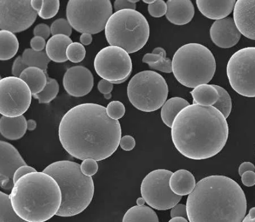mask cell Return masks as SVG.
Masks as SVG:
<instances>
[{
	"label": "cell",
	"mask_w": 255,
	"mask_h": 222,
	"mask_svg": "<svg viewBox=\"0 0 255 222\" xmlns=\"http://www.w3.org/2000/svg\"><path fill=\"white\" fill-rule=\"evenodd\" d=\"M60 142L75 158L105 160L116 152L122 138L121 125L105 106L84 103L64 115L59 127Z\"/></svg>",
	"instance_id": "cell-1"
},
{
	"label": "cell",
	"mask_w": 255,
	"mask_h": 222,
	"mask_svg": "<svg viewBox=\"0 0 255 222\" xmlns=\"http://www.w3.org/2000/svg\"><path fill=\"white\" fill-rule=\"evenodd\" d=\"M228 136L226 119L213 106L191 104L179 112L171 127L176 150L194 160L217 155L225 147Z\"/></svg>",
	"instance_id": "cell-2"
},
{
	"label": "cell",
	"mask_w": 255,
	"mask_h": 222,
	"mask_svg": "<svg viewBox=\"0 0 255 222\" xmlns=\"http://www.w3.org/2000/svg\"><path fill=\"white\" fill-rule=\"evenodd\" d=\"M189 222H243L246 195L240 185L223 176H212L197 183L187 199Z\"/></svg>",
	"instance_id": "cell-3"
},
{
	"label": "cell",
	"mask_w": 255,
	"mask_h": 222,
	"mask_svg": "<svg viewBox=\"0 0 255 222\" xmlns=\"http://www.w3.org/2000/svg\"><path fill=\"white\" fill-rule=\"evenodd\" d=\"M13 210L26 222H45L56 216L62 203L58 183L44 172L20 178L9 195Z\"/></svg>",
	"instance_id": "cell-4"
},
{
	"label": "cell",
	"mask_w": 255,
	"mask_h": 222,
	"mask_svg": "<svg viewBox=\"0 0 255 222\" xmlns=\"http://www.w3.org/2000/svg\"><path fill=\"white\" fill-rule=\"evenodd\" d=\"M43 172L53 177L61 190L62 203L56 216H77L92 203L95 193L93 180L82 173L80 164L69 161H57L46 167Z\"/></svg>",
	"instance_id": "cell-5"
},
{
	"label": "cell",
	"mask_w": 255,
	"mask_h": 222,
	"mask_svg": "<svg viewBox=\"0 0 255 222\" xmlns=\"http://www.w3.org/2000/svg\"><path fill=\"white\" fill-rule=\"evenodd\" d=\"M214 55L207 47L199 43H188L174 54L172 69L174 77L181 85L195 88L207 84L215 74Z\"/></svg>",
	"instance_id": "cell-6"
},
{
	"label": "cell",
	"mask_w": 255,
	"mask_h": 222,
	"mask_svg": "<svg viewBox=\"0 0 255 222\" xmlns=\"http://www.w3.org/2000/svg\"><path fill=\"white\" fill-rule=\"evenodd\" d=\"M107 41L111 46L120 47L128 53L141 49L149 40L150 27L146 18L134 9L114 13L105 28Z\"/></svg>",
	"instance_id": "cell-7"
},
{
	"label": "cell",
	"mask_w": 255,
	"mask_h": 222,
	"mask_svg": "<svg viewBox=\"0 0 255 222\" xmlns=\"http://www.w3.org/2000/svg\"><path fill=\"white\" fill-rule=\"evenodd\" d=\"M128 97L132 106L143 112L158 110L165 104L168 87L165 78L153 70L137 73L130 80Z\"/></svg>",
	"instance_id": "cell-8"
},
{
	"label": "cell",
	"mask_w": 255,
	"mask_h": 222,
	"mask_svg": "<svg viewBox=\"0 0 255 222\" xmlns=\"http://www.w3.org/2000/svg\"><path fill=\"white\" fill-rule=\"evenodd\" d=\"M113 12V5L109 0H70L66 8L70 25L82 33L96 34L105 29Z\"/></svg>",
	"instance_id": "cell-9"
},
{
	"label": "cell",
	"mask_w": 255,
	"mask_h": 222,
	"mask_svg": "<svg viewBox=\"0 0 255 222\" xmlns=\"http://www.w3.org/2000/svg\"><path fill=\"white\" fill-rule=\"evenodd\" d=\"M227 75L231 87L239 95L255 97V47L239 49L231 57Z\"/></svg>",
	"instance_id": "cell-10"
},
{
	"label": "cell",
	"mask_w": 255,
	"mask_h": 222,
	"mask_svg": "<svg viewBox=\"0 0 255 222\" xmlns=\"http://www.w3.org/2000/svg\"><path fill=\"white\" fill-rule=\"evenodd\" d=\"M173 172L157 169L147 174L140 185L142 197L150 207L158 211L172 209L179 203L182 197L174 194L170 187Z\"/></svg>",
	"instance_id": "cell-11"
},
{
	"label": "cell",
	"mask_w": 255,
	"mask_h": 222,
	"mask_svg": "<svg viewBox=\"0 0 255 222\" xmlns=\"http://www.w3.org/2000/svg\"><path fill=\"white\" fill-rule=\"evenodd\" d=\"M94 66L99 76L112 83L126 82L132 69L129 54L124 49L113 46H107L96 54Z\"/></svg>",
	"instance_id": "cell-12"
},
{
	"label": "cell",
	"mask_w": 255,
	"mask_h": 222,
	"mask_svg": "<svg viewBox=\"0 0 255 222\" xmlns=\"http://www.w3.org/2000/svg\"><path fill=\"white\" fill-rule=\"evenodd\" d=\"M0 91V113L2 116H21L29 108L32 93L21 78L14 76L1 78Z\"/></svg>",
	"instance_id": "cell-13"
},
{
	"label": "cell",
	"mask_w": 255,
	"mask_h": 222,
	"mask_svg": "<svg viewBox=\"0 0 255 222\" xmlns=\"http://www.w3.org/2000/svg\"><path fill=\"white\" fill-rule=\"evenodd\" d=\"M38 13L33 9L30 0H1L0 28L12 33L28 29L35 22Z\"/></svg>",
	"instance_id": "cell-14"
},
{
	"label": "cell",
	"mask_w": 255,
	"mask_h": 222,
	"mask_svg": "<svg viewBox=\"0 0 255 222\" xmlns=\"http://www.w3.org/2000/svg\"><path fill=\"white\" fill-rule=\"evenodd\" d=\"M1 171L0 185L4 190H12L14 187L13 177L20 167L27 166L19 151L9 143L1 141Z\"/></svg>",
	"instance_id": "cell-15"
},
{
	"label": "cell",
	"mask_w": 255,
	"mask_h": 222,
	"mask_svg": "<svg viewBox=\"0 0 255 222\" xmlns=\"http://www.w3.org/2000/svg\"><path fill=\"white\" fill-rule=\"evenodd\" d=\"M63 86L70 96L82 97L92 90L93 75L92 72L84 66L70 67L64 75Z\"/></svg>",
	"instance_id": "cell-16"
},
{
	"label": "cell",
	"mask_w": 255,
	"mask_h": 222,
	"mask_svg": "<svg viewBox=\"0 0 255 222\" xmlns=\"http://www.w3.org/2000/svg\"><path fill=\"white\" fill-rule=\"evenodd\" d=\"M210 37L216 45L221 48H230L240 40L241 33L232 17L216 20L210 30Z\"/></svg>",
	"instance_id": "cell-17"
},
{
	"label": "cell",
	"mask_w": 255,
	"mask_h": 222,
	"mask_svg": "<svg viewBox=\"0 0 255 222\" xmlns=\"http://www.w3.org/2000/svg\"><path fill=\"white\" fill-rule=\"evenodd\" d=\"M234 20L241 34L255 40V1H237L234 9Z\"/></svg>",
	"instance_id": "cell-18"
},
{
	"label": "cell",
	"mask_w": 255,
	"mask_h": 222,
	"mask_svg": "<svg viewBox=\"0 0 255 222\" xmlns=\"http://www.w3.org/2000/svg\"><path fill=\"white\" fill-rule=\"evenodd\" d=\"M166 17L176 25H184L191 21L195 14L193 3L190 0H169L166 2Z\"/></svg>",
	"instance_id": "cell-19"
},
{
	"label": "cell",
	"mask_w": 255,
	"mask_h": 222,
	"mask_svg": "<svg viewBox=\"0 0 255 222\" xmlns=\"http://www.w3.org/2000/svg\"><path fill=\"white\" fill-rule=\"evenodd\" d=\"M236 0L228 1H196L198 9L204 16L213 20H220L228 17L234 9Z\"/></svg>",
	"instance_id": "cell-20"
},
{
	"label": "cell",
	"mask_w": 255,
	"mask_h": 222,
	"mask_svg": "<svg viewBox=\"0 0 255 222\" xmlns=\"http://www.w3.org/2000/svg\"><path fill=\"white\" fill-rule=\"evenodd\" d=\"M27 130V121L23 116L17 117L2 116L0 119V132L10 140L22 138Z\"/></svg>",
	"instance_id": "cell-21"
},
{
	"label": "cell",
	"mask_w": 255,
	"mask_h": 222,
	"mask_svg": "<svg viewBox=\"0 0 255 222\" xmlns=\"http://www.w3.org/2000/svg\"><path fill=\"white\" fill-rule=\"evenodd\" d=\"M193 174L187 170L181 169L171 175L170 187L174 194L178 196L189 195L196 186Z\"/></svg>",
	"instance_id": "cell-22"
},
{
	"label": "cell",
	"mask_w": 255,
	"mask_h": 222,
	"mask_svg": "<svg viewBox=\"0 0 255 222\" xmlns=\"http://www.w3.org/2000/svg\"><path fill=\"white\" fill-rule=\"evenodd\" d=\"M72 40L68 36L53 35L49 39L46 46V53L51 61L62 63L67 61L66 51Z\"/></svg>",
	"instance_id": "cell-23"
},
{
	"label": "cell",
	"mask_w": 255,
	"mask_h": 222,
	"mask_svg": "<svg viewBox=\"0 0 255 222\" xmlns=\"http://www.w3.org/2000/svg\"><path fill=\"white\" fill-rule=\"evenodd\" d=\"M48 75L42 69L28 67L20 75V78L29 87L32 96L41 92L45 88Z\"/></svg>",
	"instance_id": "cell-24"
},
{
	"label": "cell",
	"mask_w": 255,
	"mask_h": 222,
	"mask_svg": "<svg viewBox=\"0 0 255 222\" xmlns=\"http://www.w3.org/2000/svg\"><path fill=\"white\" fill-rule=\"evenodd\" d=\"M189 102L183 98L173 97L166 101L161 110V117L166 126L171 128L174 120L184 108L189 106Z\"/></svg>",
	"instance_id": "cell-25"
},
{
	"label": "cell",
	"mask_w": 255,
	"mask_h": 222,
	"mask_svg": "<svg viewBox=\"0 0 255 222\" xmlns=\"http://www.w3.org/2000/svg\"><path fill=\"white\" fill-rule=\"evenodd\" d=\"M190 93L193 98V104L202 106H213L219 99V93L213 85L197 86Z\"/></svg>",
	"instance_id": "cell-26"
},
{
	"label": "cell",
	"mask_w": 255,
	"mask_h": 222,
	"mask_svg": "<svg viewBox=\"0 0 255 222\" xmlns=\"http://www.w3.org/2000/svg\"><path fill=\"white\" fill-rule=\"evenodd\" d=\"M123 222H159L155 212L146 206H135L125 214Z\"/></svg>",
	"instance_id": "cell-27"
},
{
	"label": "cell",
	"mask_w": 255,
	"mask_h": 222,
	"mask_svg": "<svg viewBox=\"0 0 255 222\" xmlns=\"http://www.w3.org/2000/svg\"><path fill=\"white\" fill-rule=\"evenodd\" d=\"M1 41V53L0 59L7 61L11 59L17 54L19 49V43L14 34L7 30H1L0 32Z\"/></svg>",
	"instance_id": "cell-28"
},
{
	"label": "cell",
	"mask_w": 255,
	"mask_h": 222,
	"mask_svg": "<svg viewBox=\"0 0 255 222\" xmlns=\"http://www.w3.org/2000/svg\"><path fill=\"white\" fill-rule=\"evenodd\" d=\"M22 59L28 67H35L40 68L44 72L47 73V69L51 59L49 58L46 52L35 51L32 49H25L22 54Z\"/></svg>",
	"instance_id": "cell-29"
},
{
	"label": "cell",
	"mask_w": 255,
	"mask_h": 222,
	"mask_svg": "<svg viewBox=\"0 0 255 222\" xmlns=\"http://www.w3.org/2000/svg\"><path fill=\"white\" fill-rule=\"evenodd\" d=\"M31 5L39 16L43 19H49L58 14L60 1L58 0H32Z\"/></svg>",
	"instance_id": "cell-30"
},
{
	"label": "cell",
	"mask_w": 255,
	"mask_h": 222,
	"mask_svg": "<svg viewBox=\"0 0 255 222\" xmlns=\"http://www.w3.org/2000/svg\"><path fill=\"white\" fill-rule=\"evenodd\" d=\"M1 199V222H28L20 218L13 210L9 195L3 192L0 193Z\"/></svg>",
	"instance_id": "cell-31"
},
{
	"label": "cell",
	"mask_w": 255,
	"mask_h": 222,
	"mask_svg": "<svg viewBox=\"0 0 255 222\" xmlns=\"http://www.w3.org/2000/svg\"><path fill=\"white\" fill-rule=\"evenodd\" d=\"M59 85L54 78L48 77L46 85L41 93L33 95V98L37 99L40 104H48L55 99L59 93Z\"/></svg>",
	"instance_id": "cell-32"
},
{
	"label": "cell",
	"mask_w": 255,
	"mask_h": 222,
	"mask_svg": "<svg viewBox=\"0 0 255 222\" xmlns=\"http://www.w3.org/2000/svg\"><path fill=\"white\" fill-rule=\"evenodd\" d=\"M213 86L219 93V99L213 106L220 111L225 118L227 119L230 116L231 110H232L233 104L231 96L225 88L219 85H213Z\"/></svg>",
	"instance_id": "cell-33"
},
{
	"label": "cell",
	"mask_w": 255,
	"mask_h": 222,
	"mask_svg": "<svg viewBox=\"0 0 255 222\" xmlns=\"http://www.w3.org/2000/svg\"><path fill=\"white\" fill-rule=\"evenodd\" d=\"M67 59L74 63H78L84 59L86 55V49L82 43L73 42L67 49Z\"/></svg>",
	"instance_id": "cell-34"
},
{
	"label": "cell",
	"mask_w": 255,
	"mask_h": 222,
	"mask_svg": "<svg viewBox=\"0 0 255 222\" xmlns=\"http://www.w3.org/2000/svg\"><path fill=\"white\" fill-rule=\"evenodd\" d=\"M51 32L53 35H64L70 36L72 35V27L68 20L61 18L52 23Z\"/></svg>",
	"instance_id": "cell-35"
},
{
	"label": "cell",
	"mask_w": 255,
	"mask_h": 222,
	"mask_svg": "<svg viewBox=\"0 0 255 222\" xmlns=\"http://www.w3.org/2000/svg\"><path fill=\"white\" fill-rule=\"evenodd\" d=\"M106 109L108 116L114 120L122 118L126 114V108L124 104L119 101L111 102L107 106Z\"/></svg>",
	"instance_id": "cell-36"
},
{
	"label": "cell",
	"mask_w": 255,
	"mask_h": 222,
	"mask_svg": "<svg viewBox=\"0 0 255 222\" xmlns=\"http://www.w3.org/2000/svg\"><path fill=\"white\" fill-rule=\"evenodd\" d=\"M148 11L151 16L153 17H163L167 11V4L163 0H157L148 6Z\"/></svg>",
	"instance_id": "cell-37"
},
{
	"label": "cell",
	"mask_w": 255,
	"mask_h": 222,
	"mask_svg": "<svg viewBox=\"0 0 255 222\" xmlns=\"http://www.w3.org/2000/svg\"><path fill=\"white\" fill-rule=\"evenodd\" d=\"M80 167H81L82 173L88 177L95 176L98 171L97 161L93 159H87L83 161Z\"/></svg>",
	"instance_id": "cell-38"
},
{
	"label": "cell",
	"mask_w": 255,
	"mask_h": 222,
	"mask_svg": "<svg viewBox=\"0 0 255 222\" xmlns=\"http://www.w3.org/2000/svg\"><path fill=\"white\" fill-rule=\"evenodd\" d=\"M151 69L159 70L164 73L173 72L172 61L168 57H163L157 63L150 65Z\"/></svg>",
	"instance_id": "cell-39"
},
{
	"label": "cell",
	"mask_w": 255,
	"mask_h": 222,
	"mask_svg": "<svg viewBox=\"0 0 255 222\" xmlns=\"http://www.w3.org/2000/svg\"><path fill=\"white\" fill-rule=\"evenodd\" d=\"M138 1V0H135V1H132V0H117L114 2V9H115L116 12L124 9L136 10V3Z\"/></svg>",
	"instance_id": "cell-40"
},
{
	"label": "cell",
	"mask_w": 255,
	"mask_h": 222,
	"mask_svg": "<svg viewBox=\"0 0 255 222\" xmlns=\"http://www.w3.org/2000/svg\"><path fill=\"white\" fill-rule=\"evenodd\" d=\"M28 67L23 61L22 56H18L15 59L12 67V74L13 76L19 78L23 71Z\"/></svg>",
	"instance_id": "cell-41"
},
{
	"label": "cell",
	"mask_w": 255,
	"mask_h": 222,
	"mask_svg": "<svg viewBox=\"0 0 255 222\" xmlns=\"http://www.w3.org/2000/svg\"><path fill=\"white\" fill-rule=\"evenodd\" d=\"M170 216L171 218H184L188 219L187 217L186 205L183 204H178L171 209L170 212Z\"/></svg>",
	"instance_id": "cell-42"
},
{
	"label": "cell",
	"mask_w": 255,
	"mask_h": 222,
	"mask_svg": "<svg viewBox=\"0 0 255 222\" xmlns=\"http://www.w3.org/2000/svg\"><path fill=\"white\" fill-rule=\"evenodd\" d=\"M51 33V28L45 23H40L36 25L33 30L35 36H41L45 40L48 38Z\"/></svg>",
	"instance_id": "cell-43"
},
{
	"label": "cell",
	"mask_w": 255,
	"mask_h": 222,
	"mask_svg": "<svg viewBox=\"0 0 255 222\" xmlns=\"http://www.w3.org/2000/svg\"><path fill=\"white\" fill-rule=\"evenodd\" d=\"M120 145L122 150L129 151L133 150L136 146V141L134 138L130 135H126L121 138Z\"/></svg>",
	"instance_id": "cell-44"
},
{
	"label": "cell",
	"mask_w": 255,
	"mask_h": 222,
	"mask_svg": "<svg viewBox=\"0 0 255 222\" xmlns=\"http://www.w3.org/2000/svg\"><path fill=\"white\" fill-rule=\"evenodd\" d=\"M35 172L37 171L32 167L27 165L20 167L15 172L14 177H13V183L15 184L20 178L25 176V175Z\"/></svg>",
	"instance_id": "cell-45"
},
{
	"label": "cell",
	"mask_w": 255,
	"mask_h": 222,
	"mask_svg": "<svg viewBox=\"0 0 255 222\" xmlns=\"http://www.w3.org/2000/svg\"><path fill=\"white\" fill-rule=\"evenodd\" d=\"M30 46L33 50L43 51L46 46L45 39L41 36H34L30 41Z\"/></svg>",
	"instance_id": "cell-46"
},
{
	"label": "cell",
	"mask_w": 255,
	"mask_h": 222,
	"mask_svg": "<svg viewBox=\"0 0 255 222\" xmlns=\"http://www.w3.org/2000/svg\"><path fill=\"white\" fill-rule=\"evenodd\" d=\"M114 88V84L108 80H101L98 83V89L104 95L111 93Z\"/></svg>",
	"instance_id": "cell-47"
},
{
	"label": "cell",
	"mask_w": 255,
	"mask_h": 222,
	"mask_svg": "<svg viewBox=\"0 0 255 222\" xmlns=\"http://www.w3.org/2000/svg\"><path fill=\"white\" fill-rule=\"evenodd\" d=\"M242 182L247 187H251L255 185V172L253 171H248L241 176Z\"/></svg>",
	"instance_id": "cell-48"
},
{
	"label": "cell",
	"mask_w": 255,
	"mask_h": 222,
	"mask_svg": "<svg viewBox=\"0 0 255 222\" xmlns=\"http://www.w3.org/2000/svg\"><path fill=\"white\" fill-rule=\"evenodd\" d=\"M163 57H166V56H163L162 54L147 53L143 57L142 62L150 66V65L157 63Z\"/></svg>",
	"instance_id": "cell-49"
},
{
	"label": "cell",
	"mask_w": 255,
	"mask_h": 222,
	"mask_svg": "<svg viewBox=\"0 0 255 222\" xmlns=\"http://www.w3.org/2000/svg\"><path fill=\"white\" fill-rule=\"evenodd\" d=\"M255 171V167L253 164L250 163V162H245L243 164H241L240 167L239 168V174L241 176L245 173V172L248 171Z\"/></svg>",
	"instance_id": "cell-50"
},
{
	"label": "cell",
	"mask_w": 255,
	"mask_h": 222,
	"mask_svg": "<svg viewBox=\"0 0 255 222\" xmlns=\"http://www.w3.org/2000/svg\"><path fill=\"white\" fill-rule=\"evenodd\" d=\"M80 40L81 41L82 44L84 45H89L92 43L93 41V37L92 34L84 33H82L80 37Z\"/></svg>",
	"instance_id": "cell-51"
},
{
	"label": "cell",
	"mask_w": 255,
	"mask_h": 222,
	"mask_svg": "<svg viewBox=\"0 0 255 222\" xmlns=\"http://www.w3.org/2000/svg\"><path fill=\"white\" fill-rule=\"evenodd\" d=\"M243 222H255V208L250 210L248 215L245 217Z\"/></svg>",
	"instance_id": "cell-52"
},
{
	"label": "cell",
	"mask_w": 255,
	"mask_h": 222,
	"mask_svg": "<svg viewBox=\"0 0 255 222\" xmlns=\"http://www.w3.org/2000/svg\"><path fill=\"white\" fill-rule=\"evenodd\" d=\"M36 128V122L34 120L29 119L27 121V130L30 131L35 130Z\"/></svg>",
	"instance_id": "cell-53"
},
{
	"label": "cell",
	"mask_w": 255,
	"mask_h": 222,
	"mask_svg": "<svg viewBox=\"0 0 255 222\" xmlns=\"http://www.w3.org/2000/svg\"><path fill=\"white\" fill-rule=\"evenodd\" d=\"M152 53L155 54H162V55L166 56V51L163 48H161V47H157V48L153 49Z\"/></svg>",
	"instance_id": "cell-54"
},
{
	"label": "cell",
	"mask_w": 255,
	"mask_h": 222,
	"mask_svg": "<svg viewBox=\"0 0 255 222\" xmlns=\"http://www.w3.org/2000/svg\"><path fill=\"white\" fill-rule=\"evenodd\" d=\"M168 222H189L186 219L184 218H174L171 219Z\"/></svg>",
	"instance_id": "cell-55"
},
{
	"label": "cell",
	"mask_w": 255,
	"mask_h": 222,
	"mask_svg": "<svg viewBox=\"0 0 255 222\" xmlns=\"http://www.w3.org/2000/svg\"><path fill=\"white\" fill-rule=\"evenodd\" d=\"M145 203H146V202H145V200L142 197L139 198L138 199H137L136 200L137 206H145L144 205H145Z\"/></svg>",
	"instance_id": "cell-56"
},
{
	"label": "cell",
	"mask_w": 255,
	"mask_h": 222,
	"mask_svg": "<svg viewBox=\"0 0 255 222\" xmlns=\"http://www.w3.org/2000/svg\"><path fill=\"white\" fill-rule=\"evenodd\" d=\"M155 0H153V1H152V0H144L143 2H145V3H147L149 5L153 3V2H155Z\"/></svg>",
	"instance_id": "cell-57"
},
{
	"label": "cell",
	"mask_w": 255,
	"mask_h": 222,
	"mask_svg": "<svg viewBox=\"0 0 255 222\" xmlns=\"http://www.w3.org/2000/svg\"><path fill=\"white\" fill-rule=\"evenodd\" d=\"M105 97L107 100H110L112 97L111 93L108 94V95H105Z\"/></svg>",
	"instance_id": "cell-58"
}]
</instances>
